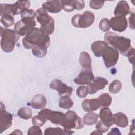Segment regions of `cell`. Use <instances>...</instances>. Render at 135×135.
Returning <instances> with one entry per match:
<instances>
[{
    "label": "cell",
    "instance_id": "cell-1",
    "mask_svg": "<svg viewBox=\"0 0 135 135\" xmlns=\"http://www.w3.org/2000/svg\"><path fill=\"white\" fill-rule=\"evenodd\" d=\"M24 48L30 49L35 45L44 46L48 47L50 44V39L40 28L34 27L27 34L22 40Z\"/></svg>",
    "mask_w": 135,
    "mask_h": 135
},
{
    "label": "cell",
    "instance_id": "cell-2",
    "mask_svg": "<svg viewBox=\"0 0 135 135\" xmlns=\"http://www.w3.org/2000/svg\"><path fill=\"white\" fill-rule=\"evenodd\" d=\"M104 38L105 42L110 44L124 56H127L132 48L131 45V40L129 38L120 36L113 32L106 33L104 36Z\"/></svg>",
    "mask_w": 135,
    "mask_h": 135
},
{
    "label": "cell",
    "instance_id": "cell-3",
    "mask_svg": "<svg viewBox=\"0 0 135 135\" xmlns=\"http://www.w3.org/2000/svg\"><path fill=\"white\" fill-rule=\"evenodd\" d=\"M1 46L3 51L10 53L14 50L15 45L18 42L20 35L11 29H5L1 27Z\"/></svg>",
    "mask_w": 135,
    "mask_h": 135
},
{
    "label": "cell",
    "instance_id": "cell-4",
    "mask_svg": "<svg viewBox=\"0 0 135 135\" xmlns=\"http://www.w3.org/2000/svg\"><path fill=\"white\" fill-rule=\"evenodd\" d=\"M35 17L41 24L40 28L47 35L52 34L54 30V20L43 8H39L35 12Z\"/></svg>",
    "mask_w": 135,
    "mask_h": 135
},
{
    "label": "cell",
    "instance_id": "cell-5",
    "mask_svg": "<svg viewBox=\"0 0 135 135\" xmlns=\"http://www.w3.org/2000/svg\"><path fill=\"white\" fill-rule=\"evenodd\" d=\"M21 20L14 25V31L20 36H24L36 25L35 16H21Z\"/></svg>",
    "mask_w": 135,
    "mask_h": 135
},
{
    "label": "cell",
    "instance_id": "cell-6",
    "mask_svg": "<svg viewBox=\"0 0 135 135\" xmlns=\"http://www.w3.org/2000/svg\"><path fill=\"white\" fill-rule=\"evenodd\" d=\"M94 14L89 11L84 12L82 14H75L72 19L73 26L78 28H86L90 26L94 22Z\"/></svg>",
    "mask_w": 135,
    "mask_h": 135
},
{
    "label": "cell",
    "instance_id": "cell-7",
    "mask_svg": "<svg viewBox=\"0 0 135 135\" xmlns=\"http://www.w3.org/2000/svg\"><path fill=\"white\" fill-rule=\"evenodd\" d=\"M84 124L83 120L81 117L78 116L74 111L69 110L65 113V120L62 126L65 130L80 129L84 127Z\"/></svg>",
    "mask_w": 135,
    "mask_h": 135
},
{
    "label": "cell",
    "instance_id": "cell-8",
    "mask_svg": "<svg viewBox=\"0 0 135 135\" xmlns=\"http://www.w3.org/2000/svg\"><path fill=\"white\" fill-rule=\"evenodd\" d=\"M107 68L114 66L119 59V52L117 50L113 47L107 45L102 50L101 54Z\"/></svg>",
    "mask_w": 135,
    "mask_h": 135
},
{
    "label": "cell",
    "instance_id": "cell-9",
    "mask_svg": "<svg viewBox=\"0 0 135 135\" xmlns=\"http://www.w3.org/2000/svg\"><path fill=\"white\" fill-rule=\"evenodd\" d=\"M38 115L46 121L49 120L52 123L62 126L65 120V113L60 111H54L49 109H44L41 110Z\"/></svg>",
    "mask_w": 135,
    "mask_h": 135
},
{
    "label": "cell",
    "instance_id": "cell-10",
    "mask_svg": "<svg viewBox=\"0 0 135 135\" xmlns=\"http://www.w3.org/2000/svg\"><path fill=\"white\" fill-rule=\"evenodd\" d=\"M50 88L53 90H55L58 92L60 96L68 95L70 96L72 94L73 89L72 87L66 85L65 83L59 79H54L50 83Z\"/></svg>",
    "mask_w": 135,
    "mask_h": 135
},
{
    "label": "cell",
    "instance_id": "cell-11",
    "mask_svg": "<svg viewBox=\"0 0 135 135\" xmlns=\"http://www.w3.org/2000/svg\"><path fill=\"white\" fill-rule=\"evenodd\" d=\"M110 27L115 31L122 32L128 26V21L125 16H116L113 17L109 21Z\"/></svg>",
    "mask_w": 135,
    "mask_h": 135
},
{
    "label": "cell",
    "instance_id": "cell-12",
    "mask_svg": "<svg viewBox=\"0 0 135 135\" xmlns=\"http://www.w3.org/2000/svg\"><path fill=\"white\" fill-rule=\"evenodd\" d=\"M108 84V81L103 78L96 77L88 84L87 87L89 93L90 94H94L99 90H102Z\"/></svg>",
    "mask_w": 135,
    "mask_h": 135
},
{
    "label": "cell",
    "instance_id": "cell-13",
    "mask_svg": "<svg viewBox=\"0 0 135 135\" xmlns=\"http://www.w3.org/2000/svg\"><path fill=\"white\" fill-rule=\"evenodd\" d=\"M62 8L65 11L70 12L74 9L82 10L85 7V3L83 1L65 0L61 1Z\"/></svg>",
    "mask_w": 135,
    "mask_h": 135
},
{
    "label": "cell",
    "instance_id": "cell-14",
    "mask_svg": "<svg viewBox=\"0 0 135 135\" xmlns=\"http://www.w3.org/2000/svg\"><path fill=\"white\" fill-rule=\"evenodd\" d=\"M13 117L8 112L1 108L0 110V133L10 128L12 124Z\"/></svg>",
    "mask_w": 135,
    "mask_h": 135
},
{
    "label": "cell",
    "instance_id": "cell-15",
    "mask_svg": "<svg viewBox=\"0 0 135 135\" xmlns=\"http://www.w3.org/2000/svg\"><path fill=\"white\" fill-rule=\"evenodd\" d=\"M30 6L29 1H18L14 4H9V9L13 16L15 15L21 14L23 12L28 9Z\"/></svg>",
    "mask_w": 135,
    "mask_h": 135
},
{
    "label": "cell",
    "instance_id": "cell-16",
    "mask_svg": "<svg viewBox=\"0 0 135 135\" xmlns=\"http://www.w3.org/2000/svg\"><path fill=\"white\" fill-rule=\"evenodd\" d=\"M94 78L92 70H82L78 76L74 79V82L78 85L88 84Z\"/></svg>",
    "mask_w": 135,
    "mask_h": 135
},
{
    "label": "cell",
    "instance_id": "cell-17",
    "mask_svg": "<svg viewBox=\"0 0 135 135\" xmlns=\"http://www.w3.org/2000/svg\"><path fill=\"white\" fill-rule=\"evenodd\" d=\"M99 116L101 122L106 126L110 127L114 124L113 115L109 108L105 107L101 109Z\"/></svg>",
    "mask_w": 135,
    "mask_h": 135
},
{
    "label": "cell",
    "instance_id": "cell-18",
    "mask_svg": "<svg viewBox=\"0 0 135 135\" xmlns=\"http://www.w3.org/2000/svg\"><path fill=\"white\" fill-rule=\"evenodd\" d=\"M42 8L51 13H59L62 9L61 1H49L44 2L42 5Z\"/></svg>",
    "mask_w": 135,
    "mask_h": 135
},
{
    "label": "cell",
    "instance_id": "cell-19",
    "mask_svg": "<svg viewBox=\"0 0 135 135\" xmlns=\"http://www.w3.org/2000/svg\"><path fill=\"white\" fill-rule=\"evenodd\" d=\"M82 107L84 111L91 112L100 108L101 104L98 99H86L83 101Z\"/></svg>",
    "mask_w": 135,
    "mask_h": 135
},
{
    "label": "cell",
    "instance_id": "cell-20",
    "mask_svg": "<svg viewBox=\"0 0 135 135\" xmlns=\"http://www.w3.org/2000/svg\"><path fill=\"white\" fill-rule=\"evenodd\" d=\"M130 13H131L130 7L128 3L125 1H119L114 11V14L115 16H125Z\"/></svg>",
    "mask_w": 135,
    "mask_h": 135
},
{
    "label": "cell",
    "instance_id": "cell-21",
    "mask_svg": "<svg viewBox=\"0 0 135 135\" xmlns=\"http://www.w3.org/2000/svg\"><path fill=\"white\" fill-rule=\"evenodd\" d=\"M46 104V99L44 95L42 94L35 95L31 102V107L36 109H41L45 107Z\"/></svg>",
    "mask_w": 135,
    "mask_h": 135
},
{
    "label": "cell",
    "instance_id": "cell-22",
    "mask_svg": "<svg viewBox=\"0 0 135 135\" xmlns=\"http://www.w3.org/2000/svg\"><path fill=\"white\" fill-rule=\"evenodd\" d=\"M79 62L82 69L85 70H92L91 58L89 53L86 52H82L79 56Z\"/></svg>",
    "mask_w": 135,
    "mask_h": 135
},
{
    "label": "cell",
    "instance_id": "cell-23",
    "mask_svg": "<svg viewBox=\"0 0 135 135\" xmlns=\"http://www.w3.org/2000/svg\"><path fill=\"white\" fill-rule=\"evenodd\" d=\"M108 45V44L105 41H97L91 44V49L95 56L99 57L101 56V54L103 49Z\"/></svg>",
    "mask_w": 135,
    "mask_h": 135
},
{
    "label": "cell",
    "instance_id": "cell-24",
    "mask_svg": "<svg viewBox=\"0 0 135 135\" xmlns=\"http://www.w3.org/2000/svg\"><path fill=\"white\" fill-rule=\"evenodd\" d=\"M114 124L120 127L124 128L128 124V119L126 114L122 112H118L113 115Z\"/></svg>",
    "mask_w": 135,
    "mask_h": 135
},
{
    "label": "cell",
    "instance_id": "cell-25",
    "mask_svg": "<svg viewBox=\"0 0 135 135\" xmlns=\"http://www.w3.org/2000/svg\"><path fill=\"white\" fill-rule=\"evenodd\" d=\"M99 115L94 112L86 113L83 117V122L86 125H93L95 124L98 120Z\"/></svg>",
    "mask_w": 135,
    "mask_h": 135
},
{
    "label": "cell",
    "instance_id": "cell-26",
    "mask_svg": "<svg viewBox=\"0 0 135 135\" xmlns=\"http://www.w3.org/2000/svg\"><path fill=\"white\" fill-rule=\"evenodd\" d=\"M73 105L72 100L68 95L61 97L59 101V105L60 108L64 109H70Z\"/></svg>",
    "mask_w": 135,
    "mask_h": 135
},
{
    "label": "cell",
    "instance_id": "cell-27",
    "mask_svg": "<svg viewBox=\"0 0 135 135\" xmlns=\"http://www.w3.org/2000/svg\"><path fill=\"white\" fill-rule=\"evenodd\" d=\"M47 48L44 46L35 45L32 48V52L33 54L39 58L44 57L47 53Z\"/></svg>",
    "mask_w": 135,
    "mask_h": 135
},
{
    "label": "cell",
    "instance_id": "cell-28",
    "mask_svg": "<svg viewBox=\"0 0 135 135\" xmlns=\"http://www.w3.org/2000/svg\"><path fill=\"white\" fill-rule=\"evenodd\" d=\"M17 114L21 118L24 120H28L32 116V111L31 108L25 107L19 109Z\"/></svg>",
    "mask_w": 135,
    "mask_h": 135
},
{
    "label": "cell",
    "instance_id": "cell-29",
    "mask_svg": "<svg viewBox=\"0 0 135 135\" xmlns=\"http://www.w3.org/2000/svg\"><path fill=\"white\" fill-rule=\"evenodd\" d=\"M101 104V106L103 107H108L110 105L112 102V98L111 95L107 93H103L98 98Z\"/></svg>",
    "mask_w": 135,
    "mask_h": 135
},
{
    "label": "cell",
    "instance_id": "cell-30",
    "mask_svg": "<svg viewBox=\"0 0 135 135\" xmlns=\"http://www.w3.org/2000/svg\"><path fill=\"white\" fill-rule=\"evenodd\" d=\"M122 87V83L120 81L115 80L112 81L109 86V91L112 94H116L119 92Z\"/></svg>",
    "mask_w": 135,
    "mask_h": 135
},
{
    "label": "cell",
    "instance_id": "cell-31",
    "mask_svg": "<svg viewBox=\"0 0 135 135\" xmlns=\"http://www.w3.org/2000/svg\"><path fill=\"white\" fill-rule=\"evenodd\" d=\"M1 22L4 26V27L7 28L13 25L14 23V20L13 16L9 15H4L1 16Z\"/></svg>",
    "mask_w": 135,
    "mask_h": 135
},
{
    "label": "cell",
    "instance_id": "cell-32",
    "mask_svg": "<svg viewBox=\"0 0 135 135\" xmlns=\"http://www.w3.org/2000/svg\"><path fill=\"white\" fill-rule=\"evenodd\" d=\"M45 135L51 134H65L64 130L59 127L48 128L44 131Z\"/></svg>",
    "mask_w": 135,
    "mask_h": 135
},
{
    "label": "cell",
    "instance_id": "cell-33",
    "mask_svg": "<svg viewBox=\"0 0 135 135\" xmlns=\"http://www.w3.org/2000/svg\"><path fill=\"white\" fill-rule=\"evenodd\" d=\"M99 27L100 29L103 32L108 31L110 28L109 20L105 18L102 19L99 23Z\"/></svg>",
    "mask_w": 135,
    "mask_h": 135
},
{
    "label": "cell",
    "instance_id": "cell-34",
    "mask_svg": "<svg viewBox=\"0 0 135 135\" xmlns=\"http://www.w3.org/2000/svg\"><path fill=\"white\" fill-rule=\"evenodd\" d=\"M89 93V90L87 86H80L76 90V94L79 98H83L86 97V96Z\"/></svg>",
    "mask_w": 135,
    "mask_h": 135
},
{
    "label": "cell",
    "instance_id": "cell-35",
    "mask_svg": "<svg viewBox=\"0 0 135 135\" xmlns=\"http://www.w3.org/2000/svg\"><path fill=\"white\" fill-rule=\"evenodd\" d=\"M46 120L42 118L40 115H35L32 119V123L34 126H36L38 127H41L46 122Z\"/></svg>",
    "mask_w": 135,
    "mask_h": 135
},
{
    "label": "cell",
    "instance_id": "cell-36",
    "mask_svg": "<svg viewBox=\"0 0 135 135\" xmlns=\"http://www.w3.org/2000/svg\"><path fill=\"white\" fill-rule=\"evenodd\" d=\"M104 3L103 1H90L89 5L90 7L94 9H99L102 7Z\"/></svg>",
    "mask_w": 135,
    "mask_h": 135
},
{
    "label": "cell",
    "instance_id": "cell-37",
    "mask_svg": "<svg viewBox=\"0 0 135 135\" xmlns=\"http://www.w3.org/2000/svg\"><path fill=\"white\" fill-rule=\"evenodd\" d=\"M28 135H34V134H42V132L41 129L40 128V127L34 126L31 127L27 132Z\"/></svg>",
    "mask_w": 135,
    "mask_h": 135
},
{
    "label": "cell",
    "instance_id": "cell-38",
    "mask_svg": "<svg viewBox=\"0 0 135 135\" xmlns=\"http://www.w3.org/2000/svg\"><path fill=\"white\" fill-rule=\"evenodd\" d=\"M95 128L97 130H99L100 131H101V132L102 133H104V132H107V131L109 130V127L106 126L105 125H104L102 122L101 120L99 121L95 125Z\"/></svg>",
    "mask_w": 135,
    "mask_h": 135
},
{
    "label": "cell",
    "instance_id": "cell-39",
    "mask_svg": "<svg viewBox=\"0 0 135 135\" xmlns=\"http://www.w3.org/2000/svg\"><path fill=\"white\" fill-rule=\"evenodd\" d=\"M129 59V62L133 64L134 66V49L133 48H132L131 50L128 53L127 56Z\"/></svg>",
    "mask_w": 135,
    "mask_h": 135
},
{
    "label": "cell",
    "instance_id": "cell-40",
    "mask_svg": "<svg viewBox=\"0 0 135 135\" xmlns=\"http://www.w3.org/2000/svg\"><path fill=\"white\" fill-rule=\"evenodd\" d=\"M129 27L130 28L132 29H134V23H133V21H134V12H132L130 14L129 18Z\"/></svg>",
    "mask_w": 135,
    "mask_h": 135
},
{
    "label": "cell",
    "instance_id": "cell-41",
    "mask_svg": "<svg viewBox=\"0 0 135 135\" xmlns=\"http://www.w3.org/2000/svg\"><path fill=\"white\" fill-rule=\"evenodd\" d=\"M109 134H121V133L119 131V129L117 128H114L111 129V132L108 133V135Z\"/></svg>",
    "mask_w": 135,
    "mask_h": 135
},
{
    "label": "cell",
    "instance_id": "cell-42",
    "mask_svg": "<svg viewBox=\"0 0 135 135\" xmlns=\"http://www.w3.org/2000/svg\"><path fill=\"white\" fill-rule=\"evenodd\" d=\"M102 134V132H101V131H100L99 130H95V131H93V132H92L91 133V134Z\"/></svg>",
    "mask_w": 135,
    "mask_h": 135
}]
</instances>
